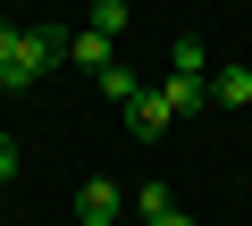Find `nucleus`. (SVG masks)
<instances>
[{
    "label": "nucleus",
    "mask_w": 252,
    "mask_h": 226,
    "mask_svg": "<svg viewBox=\"0 0 252 226\" xmlns=\"http://www.w3.org/2000/svg\"><path fill=\"white\" fill-rule=\"evenodd\" d=\"M101 92H109V100H118V109H126V100H135V92H143V84H135V75H126V67H118V59H109V67H101Z\"/></svg>",
    "instance_id": "8"
},
{
    "label": "nucleus",
    "mask_w": 252,
    "mask_h": 226,
    "mask_svg": "<svg viewBox=\"0 0 252 226\" xmlns=\"http://www.w3.org/2000/svg\"><path fill=\"white\" fill-rule=\"evenodd\" d=\"M109 42H118V34H101V25H84V34H67V59L101 75V67H109Z\"/></svg>",
    "instance_id": "6"
},
{
    "label": "nucleus",
    "mask_w": 252,
    "mask_h": 226,
    "mask_svg": "<svg viewBox=\"0 0 252 226\" xmlns=\"http://www.w3.org/2000/svg\"><path fill=\"white\" fill-rule=\"evenodd\" d=\"M160 92H168V118H202L210 109V75H168Z\"/></svg>",
    "instance_id": "4"
},
{
    "label": "nucleus",
    "mask_w": 252,
    "mask_h": 226,
    "mask_svg": "<svg viewBox=\"0 0 252 226\" xmlns=\"http://www.w3.org/2000/svg\"><path fill=\"white\" fill-rule=\"evenodd\" d=\"M168 126H177V118H168V92H152V84H143L135 100H126V134H135V143H160Z\"/></svg>",
    "instance_id": "2"
},
{
    "label": "nucleus",
    "mask_w": 252,
    "mask_h": 226,
    "mask_svg": "<svg viewBox=\"0 0 252 226\" xmlns=\"http://www.w3.org/2000/svg\"><path fill=\"white\" fill-rule=\"evenodd\" d=\"M84 25H101V34H126V0H93V17Z\"/></svg>",
    "instance_id": "9"
},
{
    "label": "nucleus",
    "mask_w": 252,
    "mask_h": 226,
    "mask_svg": "<svg viewBox=\"0 0 252 226\" xmlns=\"http://www.w3.org/2000/svg\"><path fill=\"white\" fill-rule=\"evenodd\" d=\"M9 176H17V143L0 134V184H9Z\"/></svg>",
    "instance_id": "11"
},
{
    "label": "nucleus",
    "mask_w": 252,
    "mask_h": 226,
    "mask_svg": "<svg viewBox=\"0 0 252 226\" xmlns=\"http://www.w3.org/2000/svg\"><path fill=\"white\" fill-rule=\"evenodd\" d=\"M76 226H84V218H76Z\"/></svg>",
    "instance_id": "13"
},
{
    "label": "nucleus",
    "mask_w": 252,
    "mask_h": 226,
    "mask_svg": "<svg viewBox=\"0 0 252 226\" xmlns=\"http://www.w3.org/2000/svg\"><path fill=\"white\" fill-rule=\"evenodd\" d=\"M59 59H67V34H42V25H0V92H34Z\"/></svg>",
    "instance_id": "1"
},
{
    "label": "nucleus",
    "mask_w": 252,
    "mask_h": 226,
    "mask_svg": "<svg viewBox=\"0 0 252 226\" xmlns=\"http://www.w3.org/2000/svg\"><path fill=\"white\" fill-rule=\"evenodd\" d=\"M168 75H210V50H202V42H193V34H185V42H177V50H168Z\"/></svg>",
    "instance_id": "7"
},
{
    "label": "nucleus",
    "mask_w": 252,
    "mask_h": 226,
    "mask_svg": "<svg viewBox=\"0 0 252 226\" xmlns=\"http://www.w3.org/2000/svg\"><path fill=\"white\" fill-rule=\"evenodd\" d=\"M152 226H193V218H185V209H177V201H168V209H160V218H152Z\"/></svg>",
    "instance_id": "12"
},
{
    "label": "nucleus",
    "mask_w": 252,
    "mask_h": 226,
    "mask_svg": "<svg viewBox=\"0 0 252 226\" xmlns=\"http://www.w3.org/2000/svg\"><path fill=\"white\" fill-rule=\"evenodd\" d=\"M135 209H143V218H160V209H168V184H160V176H152V184H135Z\"/></svg>",
    "instance_id": "10"
},
{
    "label": "nucleus",
    "mask_w": 252,
    "mask_h": 226,
    "mask_svg": "<svg viewBox=\"0 0 252 226\" xmlns=\"http://www.w3.org/2000/svg\"><path fill=\"white\" fill-rule=\"evenodd\" d=\"M118 209H126V201H118V184H109V176H93V184L76 193V218H84V226H118Z\"/></svg>",
    "instance_id": "3"
},
{
    "label": "nucleus",
    "mask_w": 252,
    "mask_h": 226,
    "mask_svg": "<svg viewBox=\"0 0 252 226\" xmlns=\"http://www.w3.org/2000/svg\"><path fill=\"white\" fill-rule=\"evenodd\" d=\"M210 109H252V67H219L210 75Z\"/></svg>",
    "instance_id": "5"
}]
</instances>
